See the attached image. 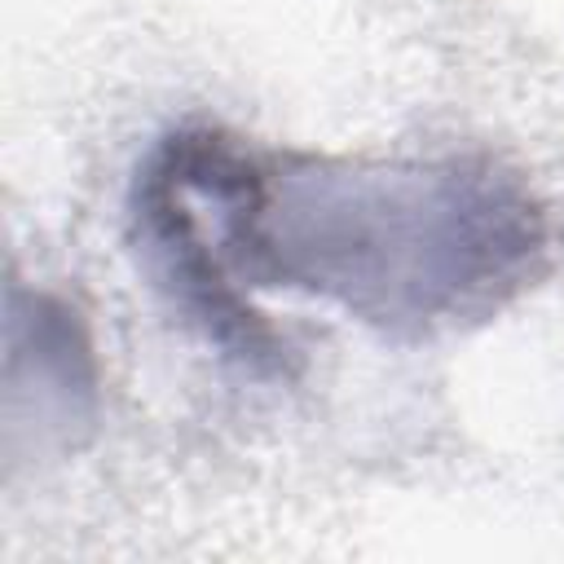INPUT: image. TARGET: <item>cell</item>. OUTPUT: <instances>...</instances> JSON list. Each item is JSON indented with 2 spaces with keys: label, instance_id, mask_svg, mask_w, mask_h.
Segmentation results:
<instances>
[{
  "label": "cell",
  "instance_id": "6da1fadb",
  "mask_svg": "<svg viewBox=\"0 0 564 564\" xmlns=\"http://www.w3.org/2000/svg\"><path fill=\"white\" fill-rule=\"evenodd\" d=\"M128 242L220 361L286 383L295 348L247 291L313 295L392 344H427L489 322L542 278L551 216L489 154L330 159L176 123L132 172Z\"/></svg>",
  "mask_w": 564,
  "mask_h": 564
},
{
  "label": "cell",
  "instance_id": "7a4b0ae2",
  "mask_svg": "<svg viewBox=\"0 0 564 564\" xmlns=\"http://www.w3.org/2000/svg\"><path fill=\"white\" fill-rule=\"evenodd\" d=\"M9 352L31 357L35 410L53 414L57 427L93 419L97 401V361L79 313L57 295H9Z\"/></svg>",
  "mask_w": 564,
  "mask_h": 564
}]
</instances>
